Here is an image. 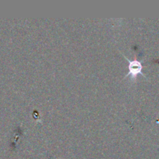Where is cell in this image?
I'll use <instances>...</instances> for the list:
<instances>
[{"label": "cell", "instance_id": "1", "mask_svg": "<svg viewBox=\"0 0 159 159\" xmlns=\"http://www.w3.org/2000/svg\"><path fill=\"white\" fill-rule=\"evenodd\" d=\"M129 65H128V68H129V72L128 75H131L133 78H136L137 75L138 74H141V70H142V65L140 61H138V60L134 59L133 61L128 60Z\"/></svg>", "mask_w": 159, "mask_h": 159}]
</instances>
